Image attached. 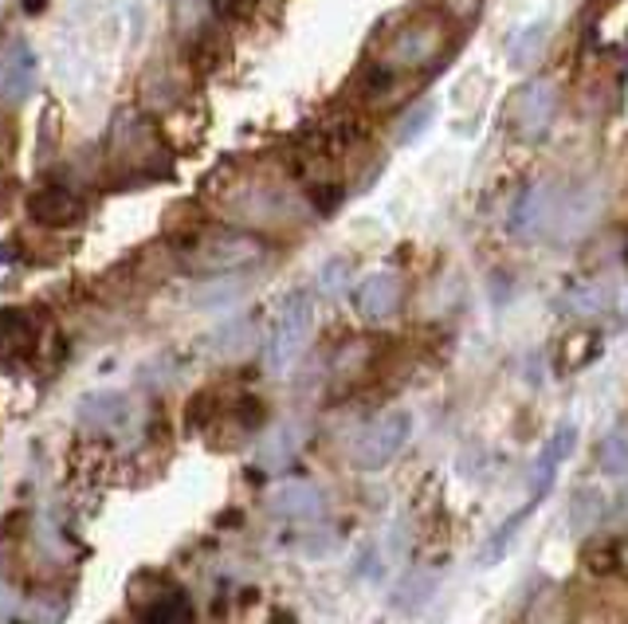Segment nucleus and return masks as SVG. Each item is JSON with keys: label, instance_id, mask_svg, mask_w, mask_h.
<instances>
[{"label": "nucleus", "instance_id": "obj_23", "mask_svg": "<svg viewBox=\"0 0 628 624\" xmlns=\"http://www.w3.org/2000/svg\"><path fill=\"white\" fill-rule=\"evenodd\" d=\"M213 346L225 353V358H240V353H247L255 346V326L252 322H232L225 331H216Z\"/></svg>", "mask_w": 628, "mask_h": 624}, {"label": "nucleus", "instance_id": "obj_5", "mask_svg": "<svg viewBox=\"0 0 628 624\" xmlns=\"http://www.w3.org/2000/svg\"><path fill=\"white\" fill-rule=\"evenodd\" d=\"M311 299L303 291L287 295V303L279 307L271 326V338H267V370L271 373H287L299 361L306 346V334H311Z\"/></svg>", "mask_w": 628, "mask_h": 624}, {"label": "nucleus", "instance_id": "obj_3", "mask_svg": "<svg viewBox=\"0 0 628 624\" xmlns=\"http://www.w3.org/2000/svg\"><path fill=\"white\" fill-rule=\"evenodd\" d=\"M110 166L118 173H137L142 181L169 177V146L146 115L126 110L110 127Z\"/></svg>", "mask_w": 628, "mask_h": 624}, {"label": "nucleus", "instance_id": "obj_18", "mask_svg": "<svg viewBox=\"0 0 628 624\" xmlns=\"http://www.w3.org/2000/svg\"><path fill=\"white\" fill-rule=\"evenodd\" d=\"M597 353H601V334L597 331H573V334H566L558 346V370L561 373L585 370Z\"/></svg>", "mask_w": 628, "mask_h": 624}, {"label": "nucleus", "instance_id": "obj_10", "mask_svg": "<svg viewBox=\"0 0 628 624\" xmlns=\"http://www.w3.org/2000/svg\"><path fill=\"white\" fill-rule=\"evenodd\" d=\"M28 216L36 220L39 228H71L78 225L83 216H87V201L75 193V189L59 185V181H51V185H39L28 193Z\"/></svg>", "mask_w": 628, "mask_h": 624}, {"label": "nucleus", "instance_id": "obj_25", "mask_svg": "<svg viewBox=\"0 0 628 624\" xmlns=\"http://www.w3.org/2000/svg\"><path fill=\"white\" fill-rule=\"evenodd\" d=\"M142 624H189V601L181 593L161 597L157 605L146 609V621Z\"/></svg>", "mask_w": 628, "mask_h": 624}, {"label": "nucleus", "instance_id": "obj_22", "mask_svg": "<svg viewBox=\"0 0 628 624\" xmlns=\"http://www.w3.org/2000/svg\"><path fill=\"white\" fill-rule=\"evenodd\" d=\"M597 464L613 476H625L628 471V429L608 432L605 440L597 444Z\"/></svg>", "mask_w": 628, "mask_h": 624}, {"label": "nucleus", "instance_id": "obj_11", "mask_svg": "<svg viewBox=\"0 0 628 624\" xmlns=\"http://www.w3.org/2000/svg\"><path fill=\"white\" fill-rule=\"evenodd\" d=\"M401 299H404V284H401V275H392V272L365 275L362 284H358V291H353L358 314H362V319H370V322L392 319V314H397V307H401Z\"/></svg>", "mask_w": 628, "mask_h": 624}, {"label": "nucleus", "instance_id": "obj_7", "mask_svg": "<svg viewBox=\"0 0 628 624\" xmlns=\"http://www.w3.org/2000/svg\"><path fill=\"white\" fill-rule=\"evenodd\" d=\"M601 208H605V193H601L593 181L558 189V205H554L550 236H558V240H578V236H585L589 225L597 220Z\"/></svg>", "mask_w": 628, "mask_h": 624}, {"label": "nucleus", "instance_id": "obj_19", "mask_svg": "<svg viewBox=\"0 0 628 624\" xmlns=\"http://www.w3.org/2000/svg\"><path fill=\"white\" fill-rule=\"evenodd\" d=\"M605 511H608L605 491L581 488L578 495L569 499L566 518H569V527H573V530H589V527H597L601 518H605Z\"/></svg>", "mask_w": 628, "mask_h": 624}, {"label": "nucleus", "instance_id": "obj_29", "mask_svg": "<svg viewBox=\"0 0 628 624\" xmlns=\"http://www.w3.org/2000/svg\"><path fill=\"white\" fill-rule=\"evenodd\" d=\"M346 279H350V267H346V260H334V264H326V272H323V291L326 295H338L346 287Z\"/></svg>", "mask_w": 628, "mask_h": 624}, {"label": "nucleus", "instance_id": "obj_15", "mask_svg": "<svg viewBox=\"0 0 628 624\" xmlns=\"http://www.w3.org/2000/svg\"><path fill=\"white\" fill-rule=\"evenodd\" d=\"M36 350V322L20 307H4L0 311V358L4 361H20Z\"/></svg>", "mask_w": 628, "mask_h": 624}, {"label": "nucleus", "instance_id": "obj_6", "mask_svg": "<svg viewBox=\"0 0 628 624\" xmlns=\"http://www.w3.org/2000/svg\"><path fill=\"white\" fill-rule=\"evenodd\" d=\"M409 412H385L370 424V429L358 436L353 444V468L362 471H377L385 468L397 452L404 448V440H409Z\"/></svg>", "mask_w": 628, "mask_h": 624}, {"label": "nucleus", "instance_id": "obj_24", "mask_svg": "<svg viewBox=\"0 0 628 624\" xmlns=\"http://www.w3.org/2000/svg\"><path fill=\"white\" fill-rule=\"evenodd\" d=\"M173 24L181 36H193L205 24H213V12H208V0H173Z\"/></svg>", "mask_w": 628, "mask_h": 624}, {"label": "nucleus", "instance_id": "obj_26", "mask_svg": "<svg viewBox=\"0 0 628 624\" xmlns=\"http://www.w3.org/2000/svg\"><path fill=\"white\" fill-rule=\"evenodd\" d=\"M432 118H436V107H432V103H421V107L412 110V115H404V122H401V130H397V137H401V142H416V137H421L424 130H428Z\"/></svg>", "mask_w": 628, "mask_h": 624}, {"label": "nucleus", "instance_id": "obj_12", "mask_svg": "<svg viewBox=\"0 0 628 624\" xmlns=\"http://www.w3.org/2000/svg\"><path fill=\"white\" fill-rule=\"evenodd\" d=\"M554 205H558V185H534L519 196V205L510 213V232L530 240V236H546L554 225Z\"/></svg>", "mask_w": 628, "mask_h": 624}, {"label": "nucleus", "instance_id": "obj_17", "mask_svg": "<svg viewBox=\"0 0 628 624\" xmlns=\"http://www.w3.org/2000/svg\"><path fill=\"white\" fill-rule=\"evenodd\" d=\"M185 44H189V59H193V71H201V75H213L228 56L225 32L213 28V24H205L201 32H193Z\"/></svg>", "mask_w": 628, "mask_h": 624}, {"label": "nucleus", "instance_id": "obj_4", "mask_svg": "<svg viewBox=\"0 0 628 624\" xmlns=\"http://www.w3.org/2000/svg\"><path fill=\"white\" fill-rule=\"evenodd\" d=\"M558 87H554V79L539 75V79H527L507 103V130L519 142H542L554 127V115H558Z\"/></svg>", "mask_w": 628, "mask_h": 624}, {"label": "nucleus", "instance_id": "obj_13", "mask_svg": "<svg viewBox=\"0 0 628 624\" xmlns=\"http://www.w3.org/2000/svg\"><path fill=\"white\" fill-rule=\"evenodd\" d=\"M404 79H409V75H397V71H389L385 63H370V68L358 75V83H353V98H358L362 107L385 110V107H392V103L401 98Z\"/></svg>", "mask_w": 628, "mask_h": 624}, {"label": "nucleus", "instance_id": "obj_34", "mask_svg": "<svg viewBox=\"0 0 628 624\" xmlns=\"http://www.w3.org/2000/svg\"><path fill=\"white\" fill-rule=\"evenodd\" d=\"M625 260H628V252H625Z\"/></svg>", "mask_w": 628, "mask_h": 624}, {"label": "nucleus", "instance_id": "obj_28", "mask_svg": "<svg viewBox=\"0 0 628 624\" xmlns=\"http://www.w3.org/2000/svg\"><path fill=\"white\" fill-rule=\"evenodd\" d=\"M585 566H589V574H608V569L617 566L613 542H593V547L585 550Z\"/></svg>", "mask_w": 628, "mask_h": 624}, {"label": "nucleus", "instance_id": "obj_2", "mask_svg": "<svg viewBox=\"0 0 628 624\" xmlns=\"http://www.w3.org/2000/svg\"><path fill=\"white\" fill-rule=\"evenodd\" d=\"M264 252H267V240L247 232V228H205V232L189 236L185 248L177 255H181L185 272L220 279V275L255 264Z\"/></svg>", "mask_w": 628, "mask_h": 624}, {"label": "nucleus", "instance_id": "obj_21", "mask_svg": "<svg viewBox=\"0 0 628 624\" xmlns=\"http://www.w3.org/2000/svg\"><path fill=\"white\" fill-rule=\"evenodd\" d=\"M608 307V287L601 284H585V287H573L566 295V311L578 314V319H589V314H601Z\"/></svg>", "mask_w": 628, "mask_h": 624}, {"label": "nucleus", "instance_id": "obj_8", "mask_svg": "<svg viewBox=\"0 0 628 624\" xmlns=\"http://www.w3.org/2000/svg\"><path fill=\"white\" fill-rule=\"evenodd\" d=\"M585 44L601 59L628 56V0H601L593 16H589Z\"/></svg>", "mask_w": 628, "mask_h": 624}, {"label": "nucleus", "instance_id": "obj_27", "mask_svg": "<svg viewBox=\"0 0 628 624\" xmlns=\"http://www.w3.org/2000/svg\"><path fill=\"white\" fill-rule=\"evenodd\" d=\"M51 122H59V110L48 107L44 115H39V146H36V161H39V166H44V161L51 157V142L59 146V130L51 134Z\"/></svg>", "mask_w": 628, "mask_h": 624}, {"label": "nucleus", "instance_id": "obj_33", "mask_svg": "<svg viewBox=\"0 0 628 624\" xmlns=\"http://www.w3.org/2000/svg\"><path fill=\"white\" fill-rule=\"evenodd\" d=\"M20 4H24V12H28V16H39V12L48 9V0H20Z\"/></svg>", "mask_w": 628, "mask_h": 624}, {"label": "nucleus", "instance_id": "obj_32", "mask_svg": "<svg viewBox=\"0 0 628 624\" xmlns=\"http://www.w3.org/2000/svg\"><path fill=\"white\" fill-rule=\"evenodd\" d=\"M613 554H617V566H613V569L628 577V538H625V542H613Z\"/></svg>", "mask_w": 628, "mask_h": 624}, {"label": "nucleus", "instance_id": "obj_16", "mask_svg": "<svg viewBox=\"0 0 628 624\" xmlns=\"http://www.w3.org/2000/svg\"><path fill=\"white\" fill-rule=\"evenodd\" d=\"M271 511L283 518H299V523H306V518H318L326 511V499L318 488H311V483H287V488H279L271 495Z\"/></svg>", "mask_w": 628, "mask_h": 624}, {"label": "nucleus", "instance_id": "obj_31", "mask_svg": "<svg viewBox=\"0 0 628 624\" xmlns=\"http://www.w3.org/2000/svg\"><path fill=\"white\" fill-rule=\"evenodd\" d=\"M12 149H16V142H12V130L0 127V169H4V166L12 161Z\"/></svg>", "mask_w": 628, "mask_h": 624}, {"label": "nucleus", "instance_id": "obj_20", "mask_svg": "<svg viewBox=\"0 0 628 624\" xmlns=\"http://www.w3.org/2000/svg\"><path fill=\"white\" fill-rule=\"evenodd\" d=\"M299 444H303V432H299V424H283V429H275L271 440H267L264 448H259V459H264V464H287V459L299 452Z\"/></svg>", "mask_w": 628, "mask_h": 624}, {"label": "nucleus", "instance_id": "obj_14", "mask_svg": "<svg viewBox=\"0 0 628 624\" xmlns=\"http://www.w3.org/2000/svg\"><path fill=\"white\" fill-rule=\"evenodd\" d=\"M573 444H578V429H573V424H561V429L550 436V444L542 448L539 464H534V471H530V491H534V503H539V499L554 488V476H558V468L569 459Z\"/></svg>", "mask_w": 628, "mask_h": 624}, {"label": "nucleus", "instance_id": "obj_30", "mask_svg": "<svg viewBox=\"0 0 628 624\" xmlns=\"http://www.w3.org/2000/svg\"><path fill=\"white\" fill-rule=\"evenodd\" d=\"M480 12V0H440V16L448 20H471Z\"/></svg>", "mask_w": 628, "mask_h": 624}, {"label": "nucleus", "instance_id": "obj_9", "mask_svg": "<svg viewBox=\"0 0 628 624\" xmlns=\"http://www.w3.org/2000/svg\"><path fill=\"white\" fill-rule=\"evenodd\" d=\"M39 59L32 51L28 39H9V48L0 51V103L4 107H20L24 98L36 91Z\"/></svg>", "mask_w": 628, "mask_h": 624}, {"label": "nucleus", "instance_id": "obj_1", "mask_svg": "<svg viewBox=\"0 0 628 624\" xmlns=\"http://www.w3.org/2000/svg\"><path fill=\"white\" fill-rule=\"evenodd\" d=\"M451 48V24L440 12H412V16L397 20L392 32L382 39L377 63H385L397 75H424L436 68Z\"/></svg>", "mask_w": 628, "mask_h": 624}]
</instances>
